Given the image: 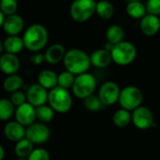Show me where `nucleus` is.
Returning a JSON list of instances; mask_svg holds the SVG:
<instances>
[{
    "label": "nucleus",
    "mask_w": 160,
    "mask_h": 160,
    "mask_svg": "<svg viewBox=\"0 0 160 160\" xmlns=\"http://www.w3.org/2000/svg\"><path fill=\"white\" fill-rule=\"evenodd\" d=\"M34 150V144L26 138L22 139L16 142L14 147V152L17 158H27Z\"/></svg>",
    "instance_id": "nucleus-23"
},
{
    "label": "nucleus",
    "mask_w": 160,
    "mask_h": 160,
    "mask_svg": "<svg viewBox=\"0 0 160 160\" xmlns=\"http://www.w3.org/2000/svg\"><path fill=\"white\" fill-rule=\"evenodd\" d=\"M45 60L44 55L40 52H35L31 57H30V61L32 64L34 65H40L43 61Z\"/></svg>",
    "instance_id": "nucleus-35"
},
{
    "label": "nucleus",
    "mask_w": 160,
    "mask_h": 160,
    "mask_svg": "<svg viewBox=\"0 0 160 160\" xmlns=\"http://www.w3.org/2000/svg\"><path fill=\"white\" fill-rule=\"evenodd\" d=\"M131 122L137 128L146 130L154 127V114L147 107L140 106L132 112Z\"/></svg>",
    "instance_id": "nucleus-9"
},
{
    "label": "nucleus",
    "mask_w": 160,
    "mask_h": 160,
    "mask_svg": "<svg viewBox=\"0 0 160 160\" xmlns=\"http://www.w3.org/2000/svg\"><path fill=\"white\" fill-rule=\"evenodd\" d=\"M75 75L71 72L65 70L61 72L57 77V86H60L62 88H65L67 90L70 89L74 83L75 81Z\"/></svg>",
    "instance_id": "nucleus-29"
},
{
    "label": "nucleus",
    "mask_w": 160,
    "mask_h": 160,
    "mask_svg": "<svg viewBox=\"0 0 160 160\" xmlns=\"http://www.w3.org/2000/svg\"><path fill=\"white\" fill-rule=\"evenodd\" d=\"M48 102L54 112L66 113L72 107V97L68 90L56 86L48 93Z\"/></svg>",
    "instance_id": "nucleus-3"
},
{
    "label": "nucleus",
    "mask_w": 160,
    "mask_h": 160,
    "mask_svg": "<svg viewBox=\"0 0 160 160\" xmlns=\"http://www.w3.org/2000/svg\"><path fill=\"white\" fill-rule=\"evenodd\" d=\"M57 77L58 75L52 70L44 69L38 75V83L45 89L51 90L57 86Z\"/></svg>",
    "instance_id": "nucleus-19"
},
{
    "label": "nucleus",
    "mask_w": 160,
    "mask_h": 160,
    "mask_svg": "<svg viewBox=\"0 0 160 160\" xmlns=\"http://www.w3.org/2000/svg\"><path fill=\"white\" fill-rule=\"evenodd\" d=\"M36 118L43 124L50 123L54 118V111L49 105H41L36 108Z\"/></svg>",
    "instance_id": "nucleus-26"
},
{
    "label": "nucleus",
    "mask_w": 160,
    "mask_h": 160,
    "mask_svg": "<svg viewBox=\"0 0 160 160\" xmlns=\"http://www.w3.org/2000/svg\"><path fill=\"white\" fill-rule=\"evenodd\" d=\"M96 12L101 19L109 20L114 14V7L111 2L107 0H100L97 2Z\"/></svg>",
    "instance_id": "nucleus-24"
},
{
    "label": "nucleus",
    "mask_w": 160,
    "mask_h": 160,
    "mask_svg": "<svg viewBox=\"0 0 160 160\" xmlns=\"http://www.w3.org/2000/svg\"><path fill=\"white\" fill-rule=\"evenodd\" d=\"M48 93L47 89L42 87L40 84L33 83L26 92L27 102L35 108L44 105L48 101Z\"/></svg>",
    "instance_id": "nucleus-11"
},
{
    "label": "nucleus",
    "mask_w": 160,
    "mask_h": 160,
    "mask_svg": "<svg viewBox=\"0 0 160 160\" xmlns=\"http://www.w3.org/2000/svg\"><path fill=\"white\" fill-rule=\"evenodd\" d=\"M28 160H50V154L45 148H34L33 152L27 158Z\"/></svg>",
    "instance_id": "nucleus-32"
},
{
    "label": "nucleus",
    "mask_w": 160,
    "mask_h": 160,
    "mask_svg": "<svg viewBox=\"0 0 160 160\" xmlns=\"http://www.w3.org/2000/svg\"><path fill=\"white\" fill-rule=\"evenodd\" d=\"M120 88L114 82H104L98 91V98L103 106H111L118 101L120 95Z\"/></svg>",
    "instance_id": "nucleus-10"
},
{
    "label": "nucleus",
    "mask_w": 160,
    "mask_h": 160,
    "mask_svg": "<svg viewBox=\"0 0 160 160\" xmlns=\"http://www.w3.org/2000/svg\"><path fill=\"white\" fill-rule=\"evenodd\" d=\"M112 122L118 128H126L131 123V112L128 110L120 109L114 112Z\"/></svg>",
    "instance_id": "nucleus-27"
},
{
    "label": "nucleus",
    "mask_w": 160,
    "mask_h": 160,
    "mask_svg": "<svg viewBox=\"0 0 160 160\" xmlns=\"http://www.w3.org/2000/svg\"><path fill=\"white\" fill-rule=\"evenodd\" d=\"M49 38L48 31L42 24L35 23L30 25L23 34L22 41L24 47L34 52L41 51L47 44Z\"/></svg>",
    "instance_id": "nucleus-2"
},
{
    "label": "nucleus",
    "mask_w": 160,
    "mask_h": 160,
    "mask_svg": "<svg viewBox=\"0 0 160 160\" xmlns=\"http://www.w3.org/2000/svg\"><path fill=\"white\" fill-rule=\"evenodd\" d=\"M3 50H4V48H3V42H2L1 39H0V54L2 53Z\"/></svg>",
    "instance_id": "nucleus-39"
},
{
    "label": "nucleus",
    "mask_w": 160,
    "mask_h": 160,
    "mask_svg": "<svg viewBox=\"0 0 160 160\" xmlns=\"http://www.w3.org/2000/svg\"><path fill=\"white\" fill-rule=\"evenodd\" d=\"M18 9L17 0H0V10L4 15L8 16L15 14Z\"/></svg>",
    "instance_id": "nucleus-31"
},
{
    "label": "nucleus",
    "mask_w": 160,
    "mask_h": 160,
    "mask_svg": "<svg viewBox=\"0 0 160 160\" xmlns=\"http://www.w3.org/2000/svg\"><path fill=\"white\" fill-rule=\"evenodd\" d=\"M4 157H5V150L4 147L0 144V160L4 159Z\"/></svg>",
    "instance_id": "nucleus-37"
},
{
    "label": "nucleus",
    "mask_w": 160,
    "mask_h": 160,
    "mask_svg": "<svg viewBox=\"0 0 160 160\" xmlns=\"http://www.w3.org/2000/svg\"><path fill=\"white\" fill-rule=\"evenodd\" d=\"M15 160H28L27 158H17Z\"/></svg>",
    "instance_id": "nucleus-40"
},
{
    "label": "nucleus",
    "mask_w": 160,
    "mask_h": 160,
    "mask_svg": "<svg viewBox=\"0 0 160 160\" xmlns=\"http://www.w3.org/2000/svg\"><path fill=\"white\" fill-rule=\"evenodd\" d=\"M113 46H114L113 44H112V43H110V42H107V43L105 44V46H104L103 49H105V50H107V51H109V52H112Z\"/></svg>",
    "instance_id": "nucleus-36"
},
{
    "label": "nucleus",
    "mask_w": 160,
    "mask_h": 160,
    "mask_svg": "<svg viewBox=\"0 0 160 160\" xmlns=\"http://www.w3.org/2000/svg\"><path fill=\"white\" fill-rule=\"evenodd\" d=\"M96 88L97 80L92 74L88 72L77 75L75 77L74 83L71 87L74 96L82 99H84L87 97L93 95Z\"/></svg>",
    "instance_id": "nucleus-5"
},
{
    "label": "nucleus",
    "mask_w": 160,
    "mask_h": 160,
    "mask_svg": "<svg viewBox=\"0 0 160 160\" xmlns=\"http://www.w3.org/2000/svg\"><path fill=\"white\" fill-rule=\"evenodd\" d=\"M23 84V80L21 76L17 74L13 75H8L4 82H3V88L6 92L8 93H13L18 91Z\"/></svg>",
    "instance_id": "nucleus-25"
},
{
    "label": "nucleus",
    "mask_w": 160,
    "mask_h": 160,
    "mask_svg": "<svg viewBox=\"0 0 160 160\" xmlns=\"http://www.w3.org/2000/svg\"><path fill=\"white\" fill-rule=\"evenodd\" d=\"M15 112L14 105L8 98H0V121H8Z\"/></svg>",
    "instance_id": "nucleus-28"
},
{
    "label": "nucleus",
    "mask_w": 160,
    "mask_h": 160,
    "mask_svg": "<svg viewBox=\"0 0 160 160\" xmlns=\"http://www.w3.org/2000/svg\"><path fill=\"white\" fill-rule=\"evenodd\" d=\"M128 1V3H129V2H135V1H141V0H127Z\"/></svg>",
    "instance_id": "nucleus-41"
},
{
    "label": "nucleus",
    "mask_w": 160,
    "mask_h": 160,
    "mask_svg": "<svg viewBox=\"0 0 160 160\" xmlns=\"http://www.w3.org/2000/svg\"><path fill=\"white\" fill-rule=\"evenodd\" d=\"M140 28L142 34L147 37H153L157 35L160 29L159 17L147 13L144 17L142 18Z\"/></svg>",
    "instance_id": "nucleus-13"
},
{
    "label": "nucleus",
    "mask_w": 160,
    "mask_h": 160,
    "mask_svg": "<svg viewBox=\"0 0 160 160\" xmlns=\"http://www.w3.org/2000/svg\"><path fill=\"white\" fill-rule=\"evenodd\" d=\"M83 105L90 112H98L103 106L98 96H96L94 94L83 99Z\"/></svg>",
    "instance_id": "nucleus-30"
},
{
    "label": "nucleus",
    "mask_w": 160,
    "mask_h": 160,
    "mask_svg": "<svg viewBox=\"0 0 160 160\" xmlns=\"http://www.w3.org/2000/svg\"><path fill=\"white\" fill-rule=\"evenodd\" d=\"M112 62L119 66L130 65L137 56V49L135 45L129 41H121L115 44L111 52Z\"/></svg>",
    "instance_id": "nucleus-4"
},
{
    "label": "nucleus",
    "mask_w": 160,
    "mask_h": 160,
    "mask_svg": "<svg viewBox=\"0 0 160 160\" xmlns=\"http://www.w3.org/2000/svg\"><path fill=\"white\" fill-rule=\"evenodd\" d=\"M15 121L22 125L23 127H28L35 123L36 118V108L30 103L25 102L18 106L15 110Z\"/></svg>",
    "instance_id": "nucleus-12"
},
{
    "label": "nucleus",
    "mask_w": 160,
    "mask_h": 160,
    "mask_svg": "<svg viewBox=\"0 0 160 160\" xmlns=\"http://www.w3.org/2000/svg\"><path fill=\"white\" fill-rule=\"evenodd\" d=\"M23 19L18 14H12L5 17L3 29L8 36H18L23 29Z\"/></svg>",
    "instance_id": "nucleus-14"
},
{
    "label": "nucleus",
    "mask_w": 160,
    "mask_h": 160,
    "mask_svg": "<svg viewBox=\"0 0 160 160\" xmlns=\"http://www.w3.org/2000/svg\"><path fill=\"white\" fill-rule=\"evenodd\" d=\"M145 8L147 13L156 16L160 15V0H147Z\"/></svg>",
    "instance_id": "nucleus-34"
},
{
    "label": "nucleus",
    "mask_w": 160,
    "mask_h": 160,
    "mask_svg": "<svg viewBox=\"0 0 160 160\" xmlns=\"http://www.w3.org/2000/svg\"><path fill=\"white\" fill-rule=\"evenodd\" d=\"M9 100L14 105V107H18V106H20V105L27 102L26 94H24L23 92L18 90L16 92L11 93V96H10V99Z\"/></svg>",
    "instance_id": "nucleus-33"
},
{
    "label": "nucleus",
    "mask_w": 160,
    "mask_h": 160,
    "mask_svg": "<svg viewBox=\"0 0 160 160\" xmlns=\"http://www.w3.org/2000/svg\"><path fill=\"white\" fill-rule=\"evenodd\" d=\"M125 31L122 26L118 24H112L109 26L106 30V38L107 42H110L113 45L124 40Z\"/></svg>",
    "instance_id": "nucleus-21"
},
{
    "label": "nucleus",
    "mask_w": 160,
    "mask_h": 160,
    "mask_svg": "<svg viewBox=\"0 0 160 160\" xmlns=\"http://www.w3.org/2000/svg\"><path fill=\"white\" fill-rule=\"evenodd\" d=\"M143 99L142 90L134 85L126 86L120 91L118 102L122 109L133 112L135 109L141 106Z\"/></svg>",
    "instance_id": "nucleus-6"
},
{
    "label": "nucleus",
    "mask_w": 160,
    "mask_h": 160,
    "mask_svg": "<svg viewBox=\"0 0 160 160\" xmlns=\"http://www.w3.org/2000/svg\"><path fill=\"white\" fill-rule=\"evenodd\" d=\"M63 62L66 70L75 76L87 72L91 66L90 56L81 49H70L66 52Z\"/></svg>",
    "instance_id": "nucleus-1"
},
{
    "label": "nucleus",
    "mask_w": 160,
    "mask_h": 160,
    "mask_svg": "<svg viewBox=\"0 0 160 160\" xmlns=\"http://www.w3.org/2000/svg\"><path fill=\"white\" fill-rule=\"evenodd\" d=\"M22 38L19 36H8L3 42V48L6 52L17 54L23 49Z\"/></svg>",
    "instance_id": "nucleus-20"
},
{
    "label": "nucleus",
    "mask_w": 160,
    "mask_h": 160,
    "mask_svg": "<svg viewBox=\"0 0 160 160\" xmlns=\"http://www.w3.org/2000/svg\"><path fill=\"white\" fill-rule=\"evenodd\" d=\"M127 14L133 19H142L147 14L145 5L142 4L141 1H135V2H129L127 5L126 8Z\"/></svg>",
    "instance_id": "nucleus-22"
},
{
    "label": "nucleus",
    "mask_w": 160,
    "mask_h": 160,
    "mask_svg": "<svg viewBox=\"0 0 160 160\" xmlns=\"http://www.w3.org/2000/svg\"><path fill=\"white\" fill-rule=\"evenodd\" d=\"M51 130L46 124L33 123L25 128V138L33 144H43L49 141Z\"/></svg>",
    "instance_id": "nucleus-8"
},
{
    "label": "nucleus",
    "mask_w": 160,
    "mask_h": 160,
    "mask_svg": "<svg viewBox=\"0 0 160 160\" xmlns=\"http://www.w3.org/2000/svg\"><path fill=\"white\" fill-rule=\"evenodd\" d=\"M4 20H5V15H4V14H3V12L0 10V27H2V26H3Z\"/></svg>",
    "instance_id": "nucleus-38"
},
{
    "label": "nucleus",
    "mask_w": 160,
    "mask_h": 160,
    "mask_svg": "<svg viewBox=\"0 0 160 160\" xmlns=\"http://www.w3.org/2000/svg\"><path fill=\"white\" fill-rule=\"evenodd\" d=\"M66 49L62 44L55 43L49 47L44 54L45 61L51 65H56L64 59Z\"/></svg>",
    "instance_id": "nucleus-18"
},
{
    "label": "nucleus",
    "mask_w": 160,
    "mask_h": 160,
    "mask_svg": "<svg viewBox=\"0 0 160 160\" xmlns=\"http://www.w3.org/2000/svg\"><path fill=\"white\" fill-rule=\"evenodd\" d=\"M5 137L13 142H17L25 138V128L17 121H10L4 127Z\"/></svg>",
    "instance_id": "nucleus-16"
},
{
    "label": "nucleus",
    "mask_w": 160,
    "mask_h": 160,
    "mask_svg": "<svg viewBox=\"0 0 160 160\" xmlns=\"http://www.w3.org/2000/svg\"><path fill=\"white\" fill-rule=\"evenodd\" d=\"M90 61L91 65L98 68H104L111 65L112 62L111 52L105 50V49H98L92 52L90 55Z\"/></svg>",
    "instance_id": "nucleus-17"
},
{
    "label": "nucleus",
    "mask_w": 160,
    "mask_h": 160,
    "mask_svg": "<svg viewBox=\"0 0 160 160\" xmlns=\"http://www.w3.org/2000/svg\"><path fill=\"white\" fill-rule=\"evenodd\" d=\"M95 0H74L70 6L71 18L77 22L88 21L96 12Z\"/></svg>",
    "instance_id": "nucleus-7"
},
{
    "label": "nucleus",
    "mask_w": 160,
    "mask_h": 160,
    "mask_svg": "<svg viewBox=\"0 0 160 160\" xmlns=\"http://www.w3.org/2000/svg\"><path fill=\"white\" fill-rule=\"evenodd\" d=\"M0 69L6 75L17 74L20 69V60L16 54L4 53L0 56Z\"/></svg>",
    "instance_id": "nucleus-15"
}]
</instances>
